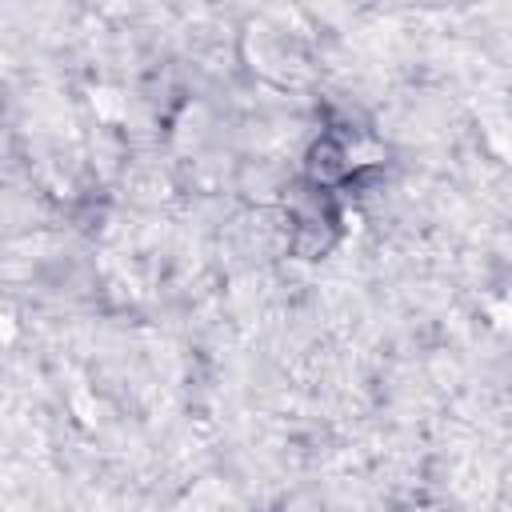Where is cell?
<instances>
[{
    "mask_svg": "<svg viewBox=\"0 0 512 512\" xmlns=\"http://www.w3.org/2000/svg\"><path fill=\"white\" fill-rule=\"evenodd\" d=\"M360 176V164L352 160L344 136L336 132H320L312 144H308V156H304V180L312 192H336V188H348L352 180Z\"/></svg>",
    "mask_w": 512,
    "mask_h": 512,
    "instance_id": "obj_1",
    "label": "cell"
}]
</instances>
